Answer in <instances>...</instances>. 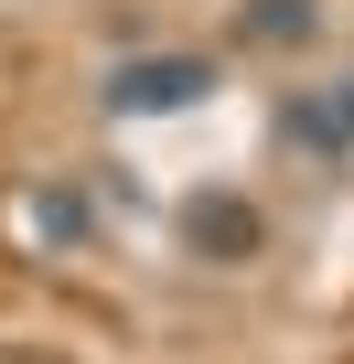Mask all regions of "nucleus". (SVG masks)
<instances>
[{
    "label": "nucleus",
    "instance_id": "4",
    "mask_svg": "<svg viewBox=\"0 0 354 364\" xmlns=\"http://www.w3.org/2000/svg\"><path fill=\"white\" fill-rule=\"evenodd\" d=\"M311 33V0H258L247 11V43H301Z\"/></svg>",
    "mask_w": 354,
    "mask_h": 364
},
{
    "label": "nucleus",
    "instance_id": "3",
    "mask_svg": "<svg viewBox=\"0 0 354 364\" xmlns=\"http://www.w3.org/2000/svg\"><path fill=\"white\" fill-rule=\"evenodd\" d=\"M279 129H290L301 150H354V75H343V86H322V97H301Z\"/></svg>",
    "mask_w": 354,
    "mask_h": 364
},
{
    "label": "nucleus",
    "instance_id": "2",
    "mask_svg": "<svg viewBox=\"0 0 354 364\" xmlns=\"http://www.w3.org/2000/svg\"><path fill=\"white\" fill-rule=\"evenodd\" d=\"M183 236H194L215 268H236V257H258L269 225H258V204H236V193H194V204H183Z\"/></svg>",
    "mask_w": 354,
    "mask_h": 364
},
{
    "label": "nucleus",
    "instance_id": "1",
    "mask_svg": "<svg viewBox=\"0 0 354 364\" xmlns=\"http://www.w3.org/2000/svg\"><path fill=\"white\" fill-rule=\"evenodd\" d=\"M215 97V65L204 54H129L108 75V107L118 118H172V107H204Z\"/></svg>",
    "mask_w": 354,
    "mask_h": 364
}]
</instances>
